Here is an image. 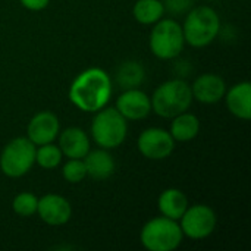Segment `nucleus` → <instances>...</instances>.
I'll return each instance as SVG.
<instances>
[{
    "instance_id": "nucleus-1",
    "label": "nucleus",
    "mask_w": 251,
    "mask_h": 251,
    "mask_svg": "<svg viewBox=\"0 0 251 251\" xmlns=\"http://www.w3.org/2000/svg\"><path fill=\"white\" fill-rule=\"evenodd\" d=\"M68 96L76 109L96 113L106 107L112 97L110 75L101 68H88L74 78Z\"/></svg>"
},
{
    "instance_id": "nucleus-2",
    "label": "nucleus",
    "mask_w": 251,
    "mask_h": 251,
    "mask_svg": "<svg viewBox=\"0 0 251 251\" xmlns=\"http://www.w3.org/2000/svg\"><path fill=\"white\" fill-rule=\"evenodd\" d=\"M182 32L185 44L201 49L212 44L221 32V18L210 6H193L184 19Z\"/></svg>"
},
{
    "instance_id": "nucleus-3",
    "label": "nucleus",
    "mask_w": 251,
    "mask_h": 251,
    "mask_svg": "<svg viewBox=\"0 0 251 251\" xmlns=\"http://www.w3.org/2000/svg\"><path fill=\"white\" fill-rule=\"evenodd\" d=\"M150 100L151 110L156 115L165 119H172L190 109L193 103L191 85L181 78L165 81L154 90Z\"/></svg>"
},
{
    "instance_id": "nucleus-4",
    "label": "nucleus",
    "mask_w": 251,
    "mask_h": 251,
    "mask_svg": "<svg viewBox=\"0 0 251 251\" xmlns=\"http://www.w3.org/2000/svg\"><path fill=\"white\" fill-rule=\"evenodd\" d=\"M91 135L94 143L106 150H113L122 146L128 135L126 119L116 107H103L96 112L91 122Z\"/></svg>"
},
{
    "instance_id": "nucleus-5",
    "label": "nucleus",
    "mask_w": 251,
    "mask_h": 251,
    "mask_svg": "<svg viewBox=\"0 0 251 251\" xmlns=\"http://www.w3.org/2000/svg\"><path fill=\"white\" fill-rule=\"evenodd\" d=\"M184 240L178 221L157 216L144 224L140 232V243L149 251H174Z\"/></svg>"
},
{
    "instance_id": "nucleus-6",
    "label": "nucleus",
    "mask_w": 251,
    "mask_h": 251,
    "mask_svg": "<svg viewBox=\"0 0 251 251\" xmlns=\"http://www.w3.org/2000/svg\"><path fill=\"white\" fill-rule=\"evenodd\" d=\"M149 46L151 53L162 60H171L181 54L185 46L182 26L172 18H162L153 24Z\"/></svg>"
},
{
    "instance_id": "nucleus-7",
    "label": "nucleus",
    "mask_w": 251,
    "mask_h": 251,
    "mask_svg": "<svg viewBox=\"0 0 251 251\" xmlns=\"http://www.w3.org/2000/svg\"><path fill=\"white\" fill-rule=\"evenodd\" d=\"M37 146L28 137L10 140L0 154V171L9 178H21L28 174L35 163Z\"/></svg>"
},
{
    "instance_id": "nucleus-8",
    "label": "nucleus",
    "mask_w": 251,
    "mask_h": 251,
    "mask_svg": "<svg viewBox=\"0 0 251 251\" xmlns=\"http://www.w3.org/2000/svg\"><path fill=\"white\" fill-rule=\"evenodd\" d=\"M179 221V226L184 237H188L196 241L210 237L218 225L216 212L207 204L188 206Z\"/></svg>"
},
{
    "instance_id": "nucleus-9",
    "label": "nucleus",
    "mask_w": 251,
    "mask_h": 251,
    "mask_svg": "<svg viewBox=\"0 0 251 251\" xmlns=\"http://www.w3.org/2000/svg\"><path fill=\"white\" fill-rule=\"evenodd\" d=\"M138 151L149 160H163L169 157L175 149V140L169 131L163 128H147L137 140Z\"/></svg>"
},
{
    "instance_id": "nucleus-10",
    "label": "nucleus",
    "mask_w": 251,
    "mask_h": 251,
    "mask_svg": "<svg viewBox=\"0 0 251 251\" xmlns=\"http://www.w3.org/2000/svg\"><path fill=\"white\" fill-rule=\"evenodd\" d=\"M37 215L50 226H62L69 222L72 216V206L63 196L46 194L38 199Z\"/></svg>"
},
{
    "instance_id": "nucleus-11",
    "label": "nucleus",
    "mask_w": 251,
    "mask_h": 251,
    "mask_svg": "<svg viewBox=\"0 0 251 251\" xmlns=\"http://www.w3.org/2000/svg\"><path fill=\"white\" fill-rule=\"evenodd\" d=\"M115 107L126 121H143L151 112V100L143 90L129 88L118 97Z\"/></svg>"
},
{
    "instance_id": "nucleus-12",
    "label": "nucleus",
    "mask_w": 251,
    "mask_h": 251,
    "mask_svg": "<svg viewBox=\"0 0 251 251\" xmlns=\"http://www.w3.org/2000/svg\"><path fill=\"white\" fill-rule=\"evenodd\" d=\"M60 132V124L54 113L43 110L35 113L26 126V137L35 146L53 143Z\"/></svg>"
},
{
    "instance_id": "nucleus-13",
    "label": "nucleus",
    "mask_w": 251,
    "mask_h": 251,
    "mask_svg": "<svg viewBox=\"0 0 251 251\" xmlns=\"http://www.w3.org/2000/svg\"><path fill=\"white\" fill-rule=\"evenodd\" d=\"M225 79L218 74H203L197 76L191 85L193 99L203 104H215L219 103L226 93Z\"/></svg>"
},
{
    "instance_id": "nucleus-14",
    "label": "nucleus",
    "mask_w": 251,
    "mask_h": 251,
    "mask_svg": "<svg viewBox=\"0 0 251 251\" xmlns=\"http://www.w3.org/2000/svg\"><path fill=\"white\" fill-rule=\"evenodd\" d=\"M59 149L62 154L68 159H84L91 150L90 138L87 132L78 126H69L59 132Z\"/></svg>"
},
{
    "instance_id": "nucleus-15",
    "label": "nucleus",
    "mask_w": 251,
    "mask_h": 251,
    "mask_svg": "<svg viewBox=\"0 0 251 251\" xmlns=\"http://www.w3.org/2000/svg\"><path fill=\"white\" fill-rule=\"evenodd\" d=\"M225 103L228 110L241 121L251 118V84L249 81L232 85L225 93Z\"/></svg>"
},
{
    "instance_id": "nucleus-16",
    "label": "nucleus",
    "mask_w": 251,
    "mask_h": 251,
    "mask_svg": "<svg viewBox=\"0 0 251 251\" xmlns=\"http://www.w3.org/2000/svg\"><path fill=\"white\" fill-rule=\"evenodd\" d=\"M82 160L85 163L87 176L96 181H104L115 174V159L106 149L100 147L97 150H90Z\"/></svg>"
},
{
    "instance_id": "nucleus-17",
    "label": "nucleus",
    "mask_w": 251,
    "mask_h": 251,
    "mask_svg": "<svg viewBox=\"0 0 251 251\" xmlns=\"http://www.w3.org/2000/svg\"><path fill=\"white\" fill-rule=\"evenodd\" d=\"M157 207L162 216L179 221L188 207V199L184 191L178 188H166L157 199Z\"/></svg>"
},
{
    "instance_id": "nucleus-18",
    "label": "nucleus",
    "mask_w": 251,
    "mask_h": 251,
    "mask_svg": "<svg viewBox=\"0 0 251 251\" xmlns=\"http://www.w3.org/2000/svg\"><path fill=\"white\" fill-rule=\"evenodd\" d=\"M200 132V121L196 115L187 112H182L172 118L169 134L175 141L179 143H188L194 140Z\"/></svg>"
},
{
    "instance_id": "nucleus-19",
    "label": "nucleus",
    "mask_w": 251,
    "mask_h": 251,
    "mask_svg": "<svg viewBox=\"0 0 251 251\" xmlns=\"http://www.w3.org/2000/svg\"><path fill=\"white\" fill-rule=\"evenodd\" d=\"M146 79V71L140 62L126 60L116 71V82L121 88H138Z\"/></svg>"
},
{
    "instance_id": "nucleus-20",
    "label": "nucleus",
    "mask_w": 251,
    "mask_h": 251,
    "mask_svg": "<svg viewBox=\"0 0 251 251\" xmlns=\"http://www.w3.org/2000/svg\"><path fill=\"white\" fill-rule=\"evenodd\" d=\"M135 21L141 25H153L165 15L162 0H137L132 7Z\"/></svg>"
},
{
    "instance_id": "nucleus-21",
    "label": "nucleus",
    "mask_w": 251,
    "mask_h": 251,
    "mask_svg": "<svg viewBox=\"0 0 251 251\" xmlns=\"http://www.w3.org/2000/svg\"><path fill=\"white\" fill-rule=\"evenodd\" d=\"M62 150L59 149V146H54L53 143L41 144L35 149V163L44 171L56 169L62 163Z\"/></svg>"
},
{
    "instance_id": "nucleus-22",
    "label": "nucleus",
    "mask_w": 251,
    "mask_h": 251,
    "mask_svg": "<svg viewBox=\"0 0 251 251\" xmlns=\"http://www.w3.org/2000/svg\"><path fill=\"white\" fill-rule=\"evenodd\" d=\"M37 206H38V197L32 193L24 191L15 196L12 201V210L21 216V218H29L37 213Z\"/></svg>"
},
{
    "instance_id": "nucleus-23",
    "label": "nucleus",
    "mask_w": 251,
    "mask_h": 251,
    "mask_svg": "<svg viewBox=\"0 0 251 251\" xmlns=\"http://www.w3.org/2000/svg\"><path fill=\"white\" fill-rule=\"evenodd\" d=\"M62 175L69 184H79L87 176L85 163L82 159H68L62 168Z\"/></svg>"
},
{
    "instance_id": "nucleus-24",
    "label": "nucleus",
    "mask_w": 251,
    "mask_h": 251,
    "mask_svg": "<svg viewBox=\"0 0 251 251\" xmlns=\"http://www.w3.org/2000/svg\"><path fill=\"white\" fill-rule=\"evenodd\" d=\"M162 3L165 12H169L171 15H184L193 7L194 0H163Z\"/></svg>"
},
{
    "instance_id": "nucleus-25",
    "label": "nucleus",
    "mask_w": 251,
    "mask_h": 251,
    "mask_svg": "<svg viewBox=\"0 0 251 251\" xmlns=\"http://www.w3.org/2000/svg\"><path fill=\"white\" fill-rule=\"evenodd\" d=\"M19 1L25 9L32 10V12H40L46 9L50 3V0H19Z\"/></svg>"
},
{
    "instance_id": "nucleus-26",
    "label": "nucleus",
    "mask_w": 251,
    "mask_h": 251,
    "mask_svg": "<svg viewBox=\"0 0 251 251\" xmlns=\"http://www.w3.org/2000/svg\"><path fill=\"white\" fill-rule=\"evenodd\" d=\"M210 1H212V0H210Z\"/></svg>"
}]
</instances>
